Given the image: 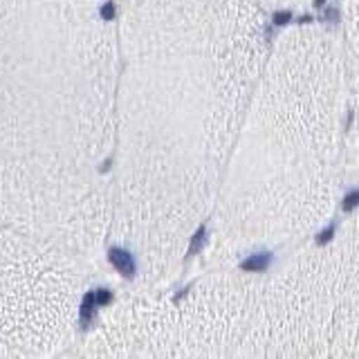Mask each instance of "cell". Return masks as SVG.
Returning <instances> with one entry per match:
<instances>
[{
	"instance_id": "ba28073f",
	"label": "cell",
	"mask_w": 359,
	"mask_h": 359,
	"mask_svg": "<svg viewBox=\"0 0 359 359\" xmlns=\"http://www.w3.org/2000/svg\"><path fill=\"white\" fill-rule=\"evenodd\" d=\"M290 18H292V14H290V11H280V14H276V16H274L276 25H283V22H287Z\"/></svg>"
},
{
	"instance_id": "7a4b0ae2",
	"label": "cell",
	"mask_w": 359,
	"mask_h": 359,
	"mask_svg": "<svg viewBox=\"0 0 359 359\" xmlns=\"http://www.w3.org/2000/svg\"><path fill=\"white\" fill-rule=\"evenodd\" d=\"M267 265H269V254H254L243 263V269H247V272H263Z\"/></svg>"
},
{
	"instance_id": "5b68a950",
	"label": "cell",
	"mask_w": 359,
	"mask_h": 359,
	"mask_svg": "<svg viewBox=\"0 0 359 359\" xmlns=\"http://www.w3.org/2000/svg\"><path fill=\"white\" fill-rule=\"evenodd\" d=\"M357 200H359V194H357V191H353V194L348 196L346 202H344V211H353L357 207Z\"/></svg>"
},
{
	"instance_id": "3957f363",
	"label": "cell",
	"mask_w": 359,
	"mask_h": 359,
	"mask_svg": "<svg viewBox=\"0 0 359 359\" xmlns=\"http://www.w3.org/2000/svg\"><path fill=\"white\" fill-rule=\"evenodd\" d=\"M97 308V301H95V294L90 292V294L83 297V303H81V323L88 325L90 321H93V312Z\"/></svg>"
},
{
	"instance_id": "277c9868",
	"label": "cell",
	"mask_w": 359,
	"mask_h": 359,
	"mask_svg": "<svg viewBox=\"0 0 359 359\" xmlns=\"http://www.w3.org/2000/svg\"><path fill=\"white\" fill-rule=\"evenodd\" d=\"M202 241H205V229H200L196 236H194V243H191V254H196L198 252V247H202Z\"/></svg>"
},
{
	"instance_id": "6da1fadb",
	"label": "cell",
	"mask_w": 359,
	"mask_h": 359,
	"mask_svg": "<svg viewBox=\"0 0 359 359\" xmlns=\"http://www.w3.org/2000/svg\"><path fill=\"white\" fill-rule=\"evenodd\" d=\"M108 258H110V263L115 265L121 274L130 276L135 272V263H133V258H130L128 252H123V250H110Z\"/></svg>"
},
{
	"instance_id": "52a82bcc",
	"label": "cell",
	"mask_w": 359,
	"mask_h": 359,
	"mask_svg": "<svg viewBox=\"0 0 359 359\" xmlns=\"http://www.w3.org/2000/svg\"><path fill=\"white\" fill-rule=\"evenodd\" d=\"M101 16H104L106 20H110L112 16H115V5H112V3H106L104 9H101Z\"/></svg>"
},
{
	"instance_id": "8992f818",
	"label": "cell",
	"mask_w": 359,
	"mask_h": 359,
	"mask_svg": "<svg viewBox=\"0 0 359 359\" xmlns=\"http://www.w3.org/2000/svg\"><path fill=\"white\" fill-rule=\"evenodd\" d=\"M110 299H112V294L108 290H101L99 294H95V301H97V306H106V303H110Z\"/></svg>"
},
{
	"instance_id": "9c48e42d",
	"label": "cell",
	"mask_w": 359,
	"mask_h": 359,
	"mask_svg": "<svg viewBox=\"0 0 359 359\" xmlns=\"http://www.w3.org/2000/svg\"><path fill=\"white\" fill-rule=\"evenodd\" d=\"M325 3V0H314V5H317V7H321Z\"/></svg>"
}]
</instances>
